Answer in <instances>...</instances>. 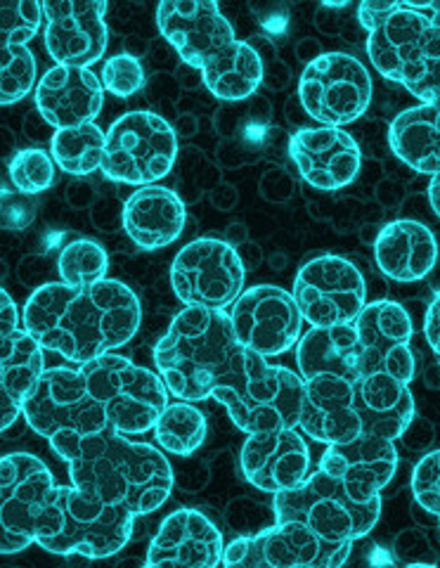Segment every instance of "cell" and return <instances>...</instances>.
<instances>
[{
	"label": "cell",
	"instance_id": "21",
	"mask_svg": "<svg viewBox=\"0 0 440 568\" xmlns=\"http://www.w3.org/2000/svg\"><path fill=\"white\" fill-rule=\"evenodd\" d=\"M110 3L104 0H45L43 43L60 67L91 69L108 52Z\"/></svg>",
	"mask_w": 440,
	"mask_h": 568
},
{
	"label": "cell",
	"instance_id": "57",
	"mask_svg": "<svg viewBox=\"0 0 440 568\" xmlns=\"http://www.w3.org/2000/svg\"><path fill=\"white\" fill-rule=\"evenodd\" d=\"M415 10H419L421 14L429 17V24L436 33V39L440 41V0L438 3H410Z\"/></svg>",
	"mask_w": 440,
	"mask_h": 568
},
{
	"label": "cell",
	"instance_id": "22",
	"mask_svg": "<svg viewBox=\"0 0 440 568\" xmlns=\"http://www.w3.org/2000/svg\"><path fill=\"white\" fill-rule=\"evenodd\" d=\"M287 156L301 181L325 194L348 187L362 169V150L346 129H296L287 140Z\"/></svg>",
	"mask_w": 440,
	"mask_h": 568
},
{
	"label": "cell",
	"instance_id": "6",
	"mask_svg": "<svg viewBox=\"0 0 440 568\" xmlns=\"http://www.w3.org/2000/svg\"><path fill=\"white\" fill-rule=\"evenodd\" d=\"M239 351L231 311L185 306L154 344V365L173 398L202 403L231 375Z\"/></svg>",
	"mask_w": 440,
	"mask_h": 568
},
{
	"label": "cell",
	"instance_id": "51",
	"mask_svg": "<svg viewBox=\"0 0 440 568\" xmlns=\"http://www.w3.org/2000/svg\"><path fill=\"white\" fill-rule=\"evenodd\" d=\"M424 336L431 346V351L436 353V361L440 365V292L433 296V301L427 308L424 315Z\"/></svg>",
	"mask_w": 440,
	"mask_h": 568
},
{
	"label": "cell",
	"instance_id": "30",
	"mask_svg": "<svg viewBox=\"0 0 440 568\" xmlns=\"http://www.w3.org/2000/svg\"><path fill=\"white\" fill-rule=\"evenodd\" d=\"M154 440L166 455L190 457L195 455L208 436V424L195 403H168L162 417L154 424Z\"/></svg>",
	"mask_w": 440,
	"mask_h": 568
},
{
	"label": "cell",
	"instance_id": "14",
	"mask_svg": "<svg viewBox=\"0 0 440 568\" xmlns=\"http://www.w3.org/2000/svg\"><path fill=\"white\" fill-rule=\"evenodd\" d=\"M369 69L350 52H325L298 77V102L318 126L344 129L362 119L372 104Z\"/></svg>",
	"mask_w": 440,
	"mask_h": 568
},
{
	"label": "cell",
	"instance_id": "48",
	"mask_svg": "<svg viewBox=\"0 0 440 568\" xmlns=\"http://www.w3.org/2000/svg\"><path fill=\"white\" fill-rule=\"evenodd\" d=\"M22 133L33 148L43 150V145H52V138H55L58 129H52L48 119L37 110V106H33V110H29L22 121Z\"/></svg>",
	"mask_w": 440,
	"mask_h": 568
},
{
	"label": "cell",
	"instance_id": "43",
	"mask_svg": "<svg viewBox=\"0 0 440 568\" xmlns=\"http://www.w3.org/2000/svg\"><path fill=\"white\" fill-rule=\"evenodd\" d=\"M258 192H260V197L270 204H287L294 197L296 183L287 169L270 166L266 173L260 175Z\"/></svg>",
	"mask_w": 440,
	"mask_h": 568
},
{
	"label": "cell",
	"instance_id": "36",
	"mask_svg": "<svg viewBox=\"0 0 440 568\" xmlns=\"http://www.w3.org/2000/svg\"><path fill=\"white\" fill-rule=\"evenodd\" d=\"M0 43L27 45L43 24V3L37 0H3L0 6Z\"/></svg>",
	"mask_w": 440,
	"mask_h": 568
},
{
	"label": "cell",
	"instance_id": "4",
	"mask_svg": "<svg viewBox=\"0 0 440 568\" xmlns=\"http://www.w3.org/2000/svg\"><path fill=\"white\" fill-rule=\"evenodd\" d=\"M415 415V396L408 384L386 377L350 382L337 375H318L306 379L298 429L325 446L362 434L398 440Z\"/></svg>",
	"mask_w": 440,
	"mask_h": 568
},
{
	"label": "cell",
	"instance_id": "32",
	"mask_svg": "<svg viewBox=\"0 0 440 568\" xmlns=\"http://www.w3.org/2000/svg\"><path fill=\"white\" fill-rule=\"evenodd\" d=\"M110 254L95 240L79 237L66 242L58 256V277L69 287H88L108 280Z\"/></svg>",
	"mask_w": 440,
	"mask_h": 568
},
{
	"label": "cell",
	"instance_id": "27",
	"mask_svg": "<svg viewBox=\"0 0 440 568\" xmlns=\"http://www.w3.org/2000/svg\"><path fill=\"white\" fill-rule=\"evenodd\" d=\"M185 223L187 204L164 185L137 187L123 211V233L143 252L171 246L183 235Z\"/></svg>",
	"mask_w": 440,
	"mask_h": 568
},
{
	"label": "cell",
	"instance_id": "8",
	"mask_svg": "<svg viewBox=\"0 0 440 568\" xmlns=\"http://www.w3.org/2000/svg\"><path fill=\"white\" fill-rule=\"evenodd\" d=\"M273 509L277 521H301L331 542H356L377 528L383 500L318 467L304 486L273 495Z\"/></svg>",
	"mask_w": 440,
	"mask_h": 568
},
{
	"label": "cell",
	"instance_id": "26",
	"mask_svg": "<svg viewBox=\"0 0 440 568\" xmlns=\"http://www.w3.org/2000/svg\"><path fill=\"white\" fill-rule=\"evenodd\" d=\"M400 457L396 440L375 434H362L346 443H331L320 457V469L339 481L360 488L383 493L393 481Z\"/></svg>",
	"mask_w": 440,
	"mask_h": 568
},
{
	"label": "cell",
	"instance_id": "18",
	"mask_svg": "<svg viewBox=\"0 0 440 568\" xmlns=\"http://www.w3.org/2000/svg\"><path fill=\"white\" fill-rule=\"evenodd\" d=\"M298 311L310 327L354 323L367 306V282L356 263L323 254L301 265L291 290Z\"/></svg>",
	"mask_w": 440,
	"mask_h": 568
},
{
	"label": "cell",
	"instance_id": "34",
	"mask_svg": "<svg viewBox=\"0 0 440 568\" xmlns=\"http://www.w3.org/2000/svg\"><path fill=\"white\" fill-rule=\"evenodd\" d=\"M175 171V194L185 202V204H197L206 192L214 190L221 181V166L216 164V159H208L202 150L197 148H185L178 154V162L173 166Z\"/></svg>",
	"mask_w": 440,
	"mask_h": 568
},
{
	"label": "cell",
	"instance_id": "58",
	"mask_svg": "<svg viewBox=\"0 0 440 568\" xmlns=\"http://www.w3.org/2000/svg\"><path fill=\"white\" fill-rule=\"evenodd\" d=\"M225 242L231 246H242L244 242H249V227L244 223H231L225 227Z\"/></svg>",
	"mask_w": 440,
	"mask_h": 568
},
{
	"label": "cell",
	"instance_id": "45",
	"mask_svg": "<svg viewBox=\"0 0 440 568\" xmlns=\"http://www.w3.org/2000/svg\"><path fill=\"white\" fill-rule=\"evenodd\" d=\"M48 265H50L48 256L29 254L20 261V265H17V280H20L22 284H29V287H33V290H41L50 282H60V280L50 277Z\"/></svg>",
	"mask_w": 440,
	"mask_h": 568
},
{
	"label": "cell",
	"instance_id": "13",
	"mask_svg": "<svg viewBox=\"0 0 440 568\" xmlns=\"http://www.w3.org/2000/svg\"><path fill=\"white\" fill-rule=\"evenodd\" d=\"M58 505L60 528L39 540V547L50 555L110 559L133 538L137 517L131 509L104 505L74 484L58 488Z\"/></svg>",
	"mask_w": 440,
	"mask_h": 568
},
{
	"label": "cell",
	"instance_id": "17",
	"mask_svg": "<svg viewBox=\"0 0 440 568\" xmlns=\"http://www.w3.org/2000/svg\"><path fill=\"white\" fill-rule=\"evenodd\" d=\"M367 58L386 81L400 83L405 91L429 77L440 62V41L429 24V17L410 6L398 3L383 24L367 33Z\"/></svg>",
	"mask_w": 440,
	"mask_h": 568
},
{
	"label": "cell",
	"instance_id": "35",
	"mask_svg": "<svg viewBox=\"0 0 440 568\" xmlns=\"http://www.w3.org/2000/svg\"><path fill=\"white\" fill-rule=\"evenodd\" d=\"M55 169L58 164L50 152L41 148H27L12 156V162L8 164V175L17 192L33 197V194H41L52 187V183H55Z\"/></svg>",
	"mask_w": 440,
	"mask_h": 568
},
{
	"label": "cell",
	"instance_id": "16",
	"mask_svg": "<svg viewBox=\"0 0 440 568\" xmlns=\"http://www.w3.org/2000/svg\"><path fill=\"white\" fill-rule=\"evenodd\" d=\"M354 542H331L301 521H277L258 536L225 545L223 564L244 568H337L348 561Z\"/></svg>",
	"mask_w": 440,
	"mask_h": 568
},
{
	"label": "cell",
	"instance_id": "5",
	"mask_svg": "<svg viewBox=\"0 0 440 568\" xmlns=\"http://www.w3.org/2000/svg\"><path fill=\"white\" fill-rule=\"evenodd\" d=\"M72 484L112 507H126L135 517H150L175 488V474L162 448L131 440L112 426L85 436L66 462Z\"/></svg>",
	"mask_w": 440,
	"mask_h": 568
},
{
	"label": "cell",
	"instance_id": "53",
	"mask_svg": "<svg viewBox=\"0 0 440 568\" xmlns=\"http://www.w3.org/2000/svg\"><path fill=\"white\" fill-rule=\"evenodd\" d=\"M208 200H211V204H214V209H218V211H233L239 202V192H237L235 185L223 181L208 192Z\"/></svg>",
	"mask_w": 440,
	"mask_h": 568
},
{
	"label": "cell",
	"instance_id": "23",
	"mask_svg": "<svg viewBox=\"0 0 440 568\" xmlns=\"http://www.w3.org/2000/svg\"><path fill=\"white\" fill-rule=\"evenodd\" d=\"M244 481L256 490L277 495L308 481L313 459L306 438L296 429L252 434L239 455Z\"/></svg>",
	"mask_w": 440,
	"mask_h": 568
},
{
	"label": "cell",
	"instance_id": "47",
	"mask_svg": "<svg viewBox=\"0 0 440 568\" xmlns=\"http://www.w3.org/2000/svg\"><path fill=\"white\" fill-rule=\"evenodd\" d=\"M100 197L102 194L98 185L88 181V178H76V181L69 183L64 190V202L74 211H91Z\"/></svg>",
	"mask_w": 440,
	"mask_h": 568
},
{
	"label": "cell",
	"instance_id": "39",
	"mask_svg": "<svg viewBox=\"0 0 440 568\" xmlns=\"http://www.w3.org/2000/svg\"><path fill=\"white\" fill-rule=\"evenodd\" d=\"M412 497L440 526V450L421 455L417 462L412 471Z\"/></svg>",
	"mask_w": 440,
	"mask_h": 568
},
{
	"label": "cell",
	"instance_id": "19",
	"mask_svg": "<svg viewBox=\"0 0 440 568\" xmlns=\"http://www.w3.org/2000/svg\"><path fill=\"white\" fill-rule=\"evenodd\" d=\"M233 332L242 348L266 358L287 353L304 334V315L291 292L277 284H254L231 308Z\"/></svg>",
	"mask_w": 440,
	"mask_h": 568
},
{
	"label": "cell",
	"instance_id": "24",
	"mask_svg": "<svg viewBox=\"0 0 440 568\" xmlns=\"http://www.w3.org/2000/svg\"><path fill=\"white\" fill-rule=\"evenodd\" d=\"M223 532L202 509L171 511L150 540L145 566L214 568L223 564Z\"/></svg>",
	"mask_w": 440,
	"mask_h": 568
},
{
	"label": "cell",
	"instance_id": "1",
	"mask_svg": "<svg viewBox=\"0 0 440 568\" xmlns=\"http://www.w3.org/2000/svg\"><path fill=\"white\" fill-rule=\"evenodd\" d=\"M22 325L45 351L85 365L135 339L143 306L121 280L108 277L88 287L50 282L27 298Z\"/></svg>",
	"mask_w": 440,
	"mask_h": 568
},
{
	"label": "cell",
	"instance_id": "3",
	"mask_svg": "<svg viewBox=\"0 0 440 568\" xmlns=\"http://www.w3.org/2000/svg\"><path fill=\"white\" fill-rule=\"evenodd\" d=\"M156 29L178 58L204 74L208 95L244 102L263 85V62L249 41H239L233 22L214 0H162Z\"/></svg>",
	"mask_w": 440,
	"mask_h": 568
},
{
	"label": "cell",
	"instance_id": "9",
	"mask_svg": "<svg viewBox=\"0 0 440 568\" xmlns=\"http://www.w3.org/2000/svg\"><path fill=\"white\" fill-rule=\"evenodd\" d=\"M58 488L43 459L10 453L0 459V552L17 555L60 528Z\"/></svg>",
	"mask_w": 440,
	"mask_h": 568
},
{
	"label": "cell",
	"instance_id": "50",
	"mask_svg": "<svg viewBox=\"0 0 440 568\" xmlns=\"http://www.w3.org/2000/svg\"><path fill=\"white\" fill-rule=\"evenodd\" d=\"M408 93L415 95L419 102H431L440 106V62L431 67L427 79H421L419 83L408 88Z\"/></svg>",
	"mask_w": 440,
	"mask_h": 568
},
{
	"label": "cell",
	"instance_id": "56",
	"mask_svg": "<svg viewBox=\"0 0 440 568\" xmlns=\"http://www.w3.org/2000/svg\"><path fill=\"white\" fill-rule=\"evenodd\" d=\"M199 129H202V116L199 114L185 112V114L175 116V121H173V131H175V135H178V140L181 138H185V140L195 138L199 133Z\"/></svg>",
	"mask_w": 440,
	"mask_h": 568
},
{
	"label": "cell",
	"instance_id": "28",
	"mask_svg": "<svg viewBox=\"0 0 440 568\" xmlns=\"http://www.w3.org/2000/svg\"><path fill=\"white\" fill-rule=\"evenodd\" d=\"M375 261L383 277L412 284L436 271L438 240L429 225L412 219H398L379 230L375 240Z\"/></svg>",
	"mask_w": 440,
	"mask_h": 568
},
{
	"label": "cell",
	"instance_id": "44",
	"mask_svg": "<svg viewBox=\"0 0 440 568\" xmlns=\"http://www.w3.org/2000/svg\"><path fill=\"white\" fill-rule=\"evenodd\" d=\"M123 211H126V202L114 197V194H102L98 204L88 213H91V223L98 233L112 235L123 230Z\"/></svg>",
	"mask_w": 440,
	"mask_h": 568
},
{
	"label": "cell",
	"instance_id": "15",
	"mask_svg": "<svg viewBox=\"0 0 440 568\" xmlns=\"http://www.w3.org/2000/svg\"><path fill=\"white\" fill-rule=\"evenodd\" d=\"M168 277L175 298L187 308L227 311L244 292L246 271L235 246L199 237L175 254Z\"/></svg>",
	"mask_w": 440,
	"mask_h": 568
},
{
	"label": "cell",
	"instance_id": "38",
	"mask_svg": "<svg viewBox=\"0 0 440 568\" xmlns=\"http://www.w3.org/2000/svg\"><path fill=\"white\" fill-rule=\"evenodd\" d=\"M225 521L231 526L237 536H258V532L268 530L277 524L273 503L263 505L249 495H239L231 505L225 507Z\"/></svg>",
	"mask_w": 440,
	"mask_h": 568
},
{
	"label": "cell",
	"instance_id": "7",
	"mask_svg": "<svg viewBox=\"0 0 440 568\" xmlns=\"http://www.w3.org/2000/svg\"><path fill=\"white\" fill-rule=\"evenodd\" d=\"M246 436L298 429L304 413L306 379L294 369L270 365L266 355L242 348L237 363L211 394Z\"/></svg>",
	"mask_w": 440,
	"mask_h": 568
},
{
	"label": "cell",
	"instance_id": "37",
	"mask_svg": "<svg viewBox=\"0 0 440 568\" xmlns=\"http://www.w3.org/2000/svg\"><path fill=\"white\" fill-rule=\"evenodd\" d=\"M100 81L104 91H110L121 100H129L145 88V67L137 58L129 55V52H116V55L104 60Z\"/></svg>",
	"mask_w": 440,
	"mask_h": 568
},
{
	"label": "cell",
	"instance_id": "42",
	"mask_svg": "<svg viewBox=\"0 0 440 568\" xmlns=\"http://www.w3.org/2000/svg\"><path fill=\"white\" fill-rule=\"evenodd\" d=\"M37 219V204L29 200V194L8 190L3 185V227L24 230Z\"/></svg>",
	"mask_w": 440,
	"mask_h": 568
},
{
	"label": "cell",
	"instance_id": "10",
	"mask_svg": "<svg viewBox=\"0 0 440 568\" xmlns=\"http://www.w3.org/2000/svg\"><path fill=\"white\" fill-rule=\"evenodd\" d=\"M22 417L64 462L74 457L85 436L110 429L108 415L93 398L81 369L72 367L45 369L22 407Z\"/></svg>",
	"mask_w": 440,
	"mask_h": 568
},
{
	"label": "cell",
	"instance_id": "40",
	"mask_svg": "<svg viewBox=\"0 0 440 568\" xmlns=\"http://www.w3.org/2000/svg\"><path fill=\"white\" fill-rule=\"evenodd\" d=\"M263 45H254V50L258 52V58L263 62V85L268 88L270 93H285L289 83H291V64H287L285 60L279 58V52L275 50V45L263 39V36H258Z\"/></svg>",
	"mask_w": 440,
	"mask_h": 568
},
{
	"label": "cell",
	"instance_id": "41",
	"mask_svg": "<svg viewBox=\"0 0 440 568\" xmlns=\"http://www.w3.org/2000/svg\"><path fill=\"white\" fill-rule=\"evenodd\" d=\"M393 555H396V561L408 564V566L436 564L433 547L427 538V532H421L419 528L400 532L393 542Z\"/></svg>",
	"mask_w": 440,
	"mask_h": 568
},
{
	"label": "cell",
	"instance_id": "2",
	"mask_svg": "<svg viewBox=\"0 0 440 568\" xmlns=\"http://www.w3.org/2000/svg\"><path fill=\"white\" fill-rule=\"evenodd\" d=\"M412 332V317L402 304L372 301L354 323L304 332L296 344L298 375H337L350 382L386 377L410 386L417 372Z\"/></svg>",
	"mask_w": 440,
	"mask_h": 568
},
{
	"label": "cell",
	"instance_id": "55",
	"mask_svg": "<svg viewBox=\"0 0 440 568\" xmlns=\"http://www.w3.org/2000/svg\"><path fill=\"white\" fill-rule=\"evenodd\" d=\"M325 55L323 50V43L318 39H298L296 45H294V58L301 62L304 67L313 64L318 58Z\"/></svg>",
	"mask_w": 440,
	"mask_h": 568
},
{
	"label": "cell",
	"instance_id": "31",
	"mask_svg": "<svg viewBox=\"0 0 440 568\" xmlns=\"http://www.w3.org/2000/svg\"><path fill=\"white\" fill-rule=\"evenodd\" d=\"M104 145H108V131H102L98 123H85V126L58 131L52 138L50 154L64 173L88 178L102 169Z\"/></svg>",
	"mask_w": 440,
	"mask_h": 568
},
{
	"label": "cell",
	"instance_id": "54",
	"mask_svg": "<svg viewBox=\"0 0 440 568\" xmlns=\"http://www.w3.org/2000/svg\"><path fill=\"white\" fill-rule=\"evenodd\" d=\"M237 256H239V261H242L246 273H249V271H258L260 265H263V258H266V254H263V246H260L258 242H254V240H249V242H244L242 246H237Z\"/></svg>",
	"mask_w": 440,
	"mask_h": 568
},
{
	"label": "cell",
	"instance_id": "20",
	"mask_svg": "<svg viewBox=\"0 0 440 568\" xmlns=\"http://www.w3.org/2000/svg\"><path fill=\"white\" fill-rule=\"evenodd\" d=\"M43 346L22 325L14 298L0 292V429L22 417L27 398L45 375Z\"/></svg>",
	"mask_w": 440,
	"mask_h": 568
},
{
	"label": "cell",
	"instance_id": "46",
	"mask_svg": "<svg viewBox=\"0 0 440 568\" xmlns=\"http://www.w3.org/2000/svg\"><path fill=\"white\" fill-rule=\"evenodd\" d=\"M190 465L173 469L175 474V486L183 488L185 493H199L208 486L211 481V469H208V462L204 459H192V455L187 457Z\"/></svg>",
	"mask_w": 440,
	"mask_h": 568
},
{
	"label": "cell",
	"instance_id": "49",
	"mask_svg": "<svg viewBox=\"0 0 440 568\" xmlns=\"http://www.w3.org/2000/svg\"><path fill=\"white\" fill-rule=\"evenodd\" d=\"M398 3H389V0H362L358 6V24L369 33L375 31L379 24H383L386 17L396 12Z\"/></svg>",
	"mask_w": 440,
	"mask_h": 568
},
{
	"label": "cell",
	"instance_id": "29",
	"mask_svg": "<svg viewBox=\"0 0 440 568\" xmlns=\"http://www.w3.org/2000/svg\"><path fill=\"white\" fill-rule=\"evenodd\" d=\"M391 152L421 175L440 173V106L421 102L402 110L389 126Z\"/></svg>",
	"mask_w": 440,
	"mask_h": 568
},
{
	"label": "cell",
	"instance_id": "33",
	"mask_svg": "<svg viewBox=\"0 0 440 568\" xmlns=\"http://www.w3.org/2000/svg\"><path fill=\"white\" fill-rule=\"evenodd\" d=\"M0 104L22 102L39 85V64L29 45L0 43Z\"/></svg>",
	"mask_w": 440,
	"mask_h": 568
},
{
	"label": "cell",
	"instance_id": "12",
	"mask_svg": "<svg viewBox=\"0 0 440 568\" xmlns=\"http://www.w3.org/2000/svg\"><path fill=\"white\" fill-rule=\"evenodd\" d=\"M178 154V135L162 114L133 110L110 126L100 171L121 185H156L171 175Z\"/></svg>",
	"mask_w": 440,
	"mask_h": 568
},
{
	"label": "cell",
	"instance_id": "59",
	"mask_svg": "<svg viewBox=\"0 0 440 568\" xmlns=\"http://www.w3.org/2000/svg\"><path fill=\"white\" fill-rule=\"evenodd\" d=\"M429 202L436 216L440 219V173L431 175V183H429Z\"/></svg>",
	"mask_w": 440,
	"mask_h": 568
},
{
	"label": "cell",
	"instance_id": "11",
	"mask_svg": "<svg viewBox=\"0 0 440 568\" xmlns=\"http://www.w3.org/2000/svg\"><path fill=\"white\" fill-rule=\"evenodd\" d=\"M93 398L102 405L114 432L143 436L154 429L168 405V388L160 372L133 363L126 355L104 353L79 365Z\"/></svg>",
	"mask_w": 440,
	"mask_h": 568
},
{
	"label": "cell",
	"instance_id": "52",
	"mask_svg": "<svg viewBox=\"0 0 440 568\" xmlns=\"http://www.w3.org/2000/svg\"><path fill=\"white\" fill-rule=\"evenodd\" d=\"M173 79H175V83L181 85V91H185V93H192V91H197V88L206 85L202 71L195 69L192 64H187V62H183V60H181L178 67H175Z\"/></svg>",
	"mask_w": 440,
	"mask_h": 568
},
{
	"label": "cell",
	"instance_id": "25",
	"mask_svg": "<svg viewBox=\"0 0 440 568\" xmlns=\"http://www.w3.org/2000/svg\"><path fill=\"white\" fill-rule=\"evenodd\" d=\"M33 102L52 129L85 126L102 112L104 85L91 69L55 64L39 79Z\"/></svg>",
	"mask_w": 440,
	"mask_h": 568
}]
</instances>
